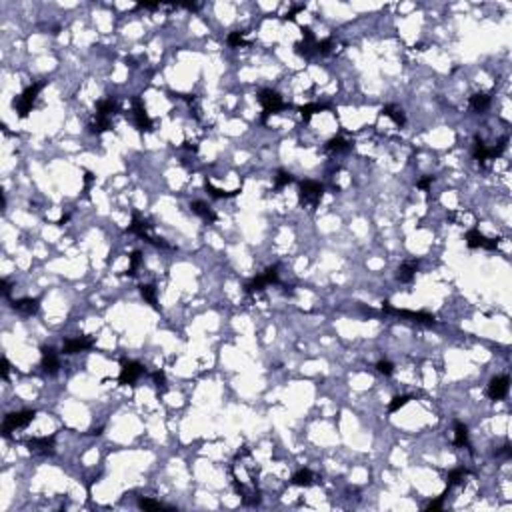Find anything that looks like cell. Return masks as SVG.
Returning a JSON list of instances; mask_svg holds the SVG:
<instances>
[{
	"mask_svg": "<svg viewBox=\"0 0 512 512\" xmlns=\"http://www.w3.org/2000/svg\"><path fill=\"white\" fill-rule=\"evenodd\" d=\"M416 270H418V260H406L396 270V280L403 284H410L416 276Z\"/></svg>",
	"mask_w": 512,
	"mask_h": 512,
	"instance_id": "cell-16",
	"label": "cell"
},
{
	"mask_svg": "<svg viewBox=\"0 0 512 512\" xmlns=\"http://www.w3.org/2000/svg\"><path fill=\"white\" fill-rule=\"evenodd\" d=\"M26 446L32 454L38 456H52L56 448L54 436H34V438L26 440Z\"/></svg>",
	"mask_w": 512,
	"mask_h": 512,
	"instance_id": "cell-8",
	"label": "cell"
},
{
	"mask_svg": "<svg viewBox=\"0 0 512 512\" xmlns=\"http://www.w3.org/2000/svg\"><path fill=\"white\" fill-rule=\"evenodd\" d=\"M132 110H134V122H136L138 130L140 132H150L152 130V120H150V116H148V112L140 98L132 100Z\"/></svg>",
	"mask_w": 512,
	"mask_h": 512,
	"instance_id": "cell-13",
	"label": "cell"
},
{
	"mask_svg": "<svg viewBox=\"0 0 512 512\" xmlns=\"http://www.w3.org/2000/svg\"><path fill=\"white\" fill-rule=\"evenodd\" d=\"M302 10H304V4H296V6H292V10H288V12H286V16H284V19L294 20L296 19V14H298V12H302Z\"/></svg>",
	"mask_w": 512,
	"mask_h": 512,
	"instance_id": "cell-39",
	"label": "cell"
},
{
	"mask_svg": "<svg viewBox=\"0 0 512 512\" xmlns=\"http://www.w3.org/2000/svg\"><path fill=\"white\" fill-rule=\"evenodd\" d=\"M12 308L24 316H32L36 314L38 308H40V300L38 298H19L12 302Z\"/></svg>",
	"mask_w": 512,
	"mask_h": 512,
	"instance_id": "cell-18",
	"label": "cell"
},
{
	"mask_svg": "<svg viewBox=\"0 0 512 512\" xmlns=\"http://www.w3.org/2000/svg\"><path fill=\"white\" fill-rule=\"evenodd\" d=\"M454 444L456 446H470L468 444V428H466V424H462L460 420L454 422Z\"/></svg>",
	"mask_w": 512,
	"mask_h": 512,
	"instance_id": "cell-26",
	"label": "cell"
},
{
	"mask_svg": "<svg viewBox=\"0 0 512 512\" xmlns=\"http://www.w3.org/2000/svg\"><path fill=\"white\" fill-rule=\"evenodd\" d=\"M328 108V104H318V102H314V104H306V106H300V116H302V120L304 122H308L312 118V114H316V112H320V110H326Z\"/></svg>",
	"mask_w": 512,
	"mask_h": 512,
	"instance_id": "cell-28",
	"label": "cell"
},
{
	"mask_svg": "<svg viewBox=\"0 0 512 512\" xmlns=\"http://www.w3.org/2000/svg\"><path fill=\"white\" fill-rule=\"evenodd\" d=\"M190 210L196 214V216H200L204 222H208V224H214L216 222V212L206 204V202H202V200H194V202H190Z\"/></svg>",
	"mask_w": 512,
	"mask_h": 512,
	"instance_id": "cell-17",
	"label": "cell"
},
{
	"mask_svg": "<svg viewBox=\"0 0 512 512\" xmlns=\"http://www.w3.org/2000/svg\"><path fill=\"white\" fill-rule=\"evenodd\" d=\"M292 180L294 178H292V174H290V172H286V170H278V174H276V178H275V188L276 190H280V188L288 186Z\"/></svg>",
	"mask_w": 512,
	"mask_h": 512,
	"instance_id": "cell-30",
	"label": "cell"
},
{
	"mask_svg": "<svg viewBox=\"0 0 512 512\" xmlns=\"http://www.w3.org/2000/svg\"><path fill=\"white\" fill-rule=\"evenodd\" d=\"M468 474H470V470H466V468H454V470L448 474V486L452 488V486H456V484H462L464 478Z\"/></svg>",
	"mask_w": 512,
	"mask_h": 512,
	"instance_id": "cell-29",
	"label": "cell"
},
{
	"mask_svg": "<svg viewBox=\"0 0 512 512\" xmlns=\"http://www.w3.org/2000/svg\"><path fill=\"white\" fill-rule=\"evenodd\" d=\"M466 244L470 248H486V250H496L500 244V238H486L478 228H472L466 232Z\"/></svg>",
	"mask_w": 512,
	"mask_h": 512,
	"instance_id": "cell-10",
	"label": "cell"
},
{
	"mask_svg": "<svg viewBox=\"0 0 512 512\" xmlns=\"http://www.w3.org/2000/svg\"><path fill=\"white\" fill-rule=\"evenodd\" d=\"M88 128H90L92 134H102V132L110 130L112 124H110V118H106V116H98V114H96V116L90 120Z\"/></svg>",
	"mask_w": 512,
	"mask_h": 512,
	"instance_id": "cell-23",
	"label": "cell"
},
{
	"mask_svg": "<svg viewBox=\"0 0 512 512\" xmlns=\"http://www.w3.org/2000/svg\"><path fill=\"white\" fill-rule=\"evenodd\" d=\"M144 372H147V370H144V366L140 364V362H134V360L124 362V364H122V370H120V376H118V382L134 384Z\"/></svg>",
	"mask_w": 512,
	"mask_h": 512,
	"instance_id": "cell-12",
	"label": "cell"
},
{
	"mask_svg": "<svg viewBox=\"0 0 512 512\" xmlns=\"http://www.w3.org/2000/svg\"><path fill=\"white\" fill-rule=\"evenodd\" d=\"M432 182H434V176H426V178L418 180V184H416V186H418V188H422V190H426V188H428V186H430Z\"/></svg>",
	"mask_w": 512,
	"mask_h": 512,
	"instance_id": "cell-42",
	"label": "cell"
},
{
	"mask_svg": "<svg viewBox=\"0 0 512 512\" xmlns=\"http://www.w3.org/2000/svg\"><path fill=\"white\" fill-rule=\"evenodd\" d=\"M94 346V338L92 336H76V338H68L62 344V352L64 354H76V352H84Z\"/></svg>",
	"mask_w": 512,
	"mask_h": 512,
	"instance_id": "cell-14",
	"label": "cell"
},
{
	"mask_svg": "<svg viewBox=\"0 0 512 512\" xmlns=\"http://www.w3.org/2000/svg\"><path fill=\"white\" fill-rule=\"evenodd\" d=\"M42 370L50 376L58 374V370H60V358L52 346H42Z\"/></svg>",
	"mask_w": 512,
	"mask_h": 512,
	"instance_id": "cell-15",
	"label": "cell"
},
{
	"mask_svg": "<svg viewBox=\"0 0 512 512\" xmlns=\"http://www.w3.org/2000/svg\"><path fill=\"white\" fill-rule=\"evenodd\" d=\"M332 48H334V40H332V38H324V40H318V42H316V54L326 56L332 52Z\"/></svg>",
	"mask_w": 512,
	"mask_h": 512,
	"instance_id": "cell-32",
	"label": "cell"
},
{
	"mask_svg": "<svg viewBox=\"0 0 512 512\" xmlns=\"http://www.w3.org/2000/svg\"><path fill=\"white\" fill-rule=\"evenodd\" d=\"M376 370L384 374V376H392L394 374V364L390 362V360H378L376 362Z\"/></svg>",
	"mask_w": 512,
	"mask_h": 512,
	"instance_id": "cell-35",
	"label": "cell"
},
{
	"mask_svg": "<svg viewBox=\"0 0 512 512\" xmlns=\"http://www.w3.org/2000/svg\"><path fill=\"white\" fill-rule=\"evenodd\" d=\"M316 36L312 32V28L308 26H302V40L294 44V52L298 56H304V58H310L312 54H316Z\"/></svg>",
	"mask_w": 512,
	"mask_h": 512,
	"instance_id": "cell-9",
	"label": "cell"
},
{
	"mask_svg": "<svg viewBox=\"0 0 512 512\" xmlns=\"http://www.w3.org/2000/svg\"><path fill=\"white\" fill-rule=\"evenodd\" d=\"M508 388H510V378L506 374L494 376L492 380H490V384H488V388H486V394L492 400H502L508 394Z\"/></svg>",
	"mask_w": 512,
	"mask_h": 512,
	"instance_id": "cell-11",
	"label": "cell"
},
{
	"mask_svg": "<svg viewBox=\"0 0 512 512\" xmlns=\"http://www.w3.org/2000/svg\"><path fill=\"white\" fill-rule=\"evenodd\" d=\"M258 102H260V104H262V108H264L262 122H266V120H268V116L278 114L280 110L286 108V104L282 102V96H280L276 90H272V88H262V90L258 92Z\"/></svg>",
	"mask_w": 512,
	"mask_h": 512,
	"instance_id": "cell-1",
	"label": "cell"
},
{
	"mask_svg": "<svg viewBox=\"0 0 512 512\" xmlns=\"http://www.w3.org/2000/svg\"><path fill=\"white\" fill-rule=\"evenodd\" d=\"M324 194V186L316 180H302L300 186H298V200L302 206H310V208H316L318 202Z\"/></svg>",
	"mask_w": 512,
	"mask_h": 512,
	"instance_id": "cell-3",
	"label": "cell"
},
{
	"mask_svg": "<svg viewBox=\"0 0 512 512\" xmlns=\"http://www.w3.org/2000/svg\"><path fill=\"white\" fill-rule=\"evenodd\" d=\"M494 454L496 456H506V458H510L512 456V448H510V442H506L502 448H498V450H494Z\"/></svg>",
	"mask_w": 512,
	"mask_h": 512,
	"instance_id": "cell-38",
	"label": "cell"
},
{
	"mask_svg": "<svg viewBox=\"0 0 512 512\" xmlns=\"http://www.w3.org/2000/svg\"><path fill=\"white\" fill-rule=\"evenodd\" d=\"M448 490H450V486H446V490L440 494L436 500H430V502H428V506H426V510H440V508H442V502H444V498H446V494H448Z\"/></svg>",
	"mask_w": 512,
	"mask_h": 512,
	"instance_id": "cell-37",
	"label": "cell"
},
{
	"mask_svg": "<svg viewBox=\"0 0 512 512\" xmlns=\"http://www.w3.org/2000/svg\"><path fill=\"white\" fill-rule=\"evenodd\" d=\"M42 88H44V82L30 84L28 88H24V92H22L20 96H16V98L12 100V106H14V110L19 112L20 118H26V116H28V112H30L32 106H34V100H36L38 92L42 90Z\"/></svg>",
	"mask_w": 512,
	"mask_h": 512,
	"instance_id": "cell-2",
	"label": "cell"
},
{
	"mask_svg": "<svg viewBox=\"0 0 512 512\" xmlns=\"http://www.w3.org/2000/svg\"><path fill=\"white\" fill-rule=\"evenodd\" d=\"M152 378H154V382H156V386H158V388H166V376H164V372H154V374H152Z\"/></svg>",
	"mask_w": 512,
	"mask_h": 512,
	"instance_id": "cell-40",
	"label": "cell"
},
{
	"mask_svg": "<svg viewBox=\"0 0 512 512\" xmlns=\"http://www.w3.org/2000/svg\"><path fill=\"white\" fill-rule=\"evenodd\" d=\"M36 418V410H20V412H12L8 414L4 422H2V434L8 436L12 430L16 428H26L30 422Z\"/></svg>",
	"mask_w": 512,
	"mask_h": 512,
	"instance_id": "cell-4",
	"label": "cell"
},
{
	"mask_svg": "<svg viewBox=\"0 0 512 512\" xmlns=\"http://www.w3.org/2000/svg\"><path fill=\"white\" fill-rule=\"evenodd\" d=\"M226 42H228V46H232V48H240V46H244V44H246V40H244V32H240V30L230 32L228 38H226Z\"/></svg>",
	"mask_w": 512,
	"mask_h": 512,
	"instance_id": "cell-31",
	"label": "cell"
},
{
	"mask_svg": "<svg viewBox=\"0 0 512 512\" xmlns=\"http://www.w3.org/2000/svg\"><path fill=\"white\" fill-rule=\"evenodd\" d=\"M204 188H206V192H208L212 198H216V200H220V198H232V196H236L238 192H240V188H236V190H230V192H228V190L214 188L210 180H206V182H204Z\"/></svg>",
	"mask_w": 512,
	"mask_h": 512,
	"instance_id": "cell-25",
	"label": "cell"
},
{
	"mask_svg": "<svg viewBox=\"0 0 512 512\" xmlns=\"http://www.w3.org/2000/svg\"><path fill=\"white\" fill-rule=\"evenodd\" d=\"M292 484L294 486H304V488L312 486V484H314V474H312V470H308V468H300V470L292 476Z\"/></svg>",
	"mask_w": 512,
	"mask_h": 512,
	"instance_id": "cell-21",
	"label": "cell"
},
{
	"mask_svg": "<svg viewBox=\"0 0 512 512\" xmlns=\"http://www.w3.org/2000/svg\"><path fill=\"white\" fill-rule=\"evenodd\" d=\"M118 108V104H116V100L110 96V98H104V100H100L98 104H96V114L98 116H106L110 118V114H114Z\"/></svg>",
	"mask_w": 512,
	"mask_h": 512,
	"instance_id": "cell-24",
	"label": "cell"
},
{
	"mask_svg": "<svg viewBox=\"0 0 512 512\" xmlns=\"http://www.w3.org/2000/svg\"><path fill=\"white\" fill-rule=\"evenodd\" d=\"M382 114L384 116H388L396 126H404V124H406V114H404V110L398 108L396 104H386V106H382Z\"/></svg>",
	"mask_w": 512,
	"mask_h": 512,
	"instance_id": "cell-19",
	"label": "cell"
},
{
	"mask_svg": "<svg viewBox=\"0 0 512 512\" xmlns=\"http://www.w3.org/2000/svg\"><path fill=\"white\" fill-rule=\"evenodd\" d=\"M382 310L388 312V314H396V316H403V318H408L410 322H416V324H424V326H434L436 324V318L428 312H414V310H406V308H392L390 302H382Z\"/></svg>",
	"mask_w": 512,
	"mask_h": 512,
	"instance_id": "cell-5",
	"label": "cell"
},
{
	"mask_svg": "<svg viewBox=\"0 0 512 512\" xmlns=\"http://www.w3.org/2000/svg\"><path fill=\"white\" fill-rule=\"evenodd\" d=\"M410 403V396L408 394H403V396H394L392 398V403H390V406H388V410L390 412H398L403 406H406V404Z\"/></svg>",
	"mask_w": 512,
	"mask_h": 512,
	"instance_id": "cell-33",
	"label": "cell"
},
{
	"mask_svg": "<svg viewBox=\"0 0 512 512\" xmlns=\"http://www.w3.org/2000/svg\"><path fill=\"white\" fill-rule=\"evenodd\" d=\"M8 372H10V364H8V358H6V356H2V370H0V374H2V380H6V378H8Z\"/></svg>",
	"mask_w": 512,
	"mask_h": 512,
	"instance_id": "cell-41",
	"label": "cell"
},
{
	"mask_svg": "<svg viewBox=\"0 0 512 512\" xmlns=\"http://www.w3.org/2000/svg\"><path fill=\"white\" fill-rule=\"evenodd\" d=\"M2 294H4V296H8V294H10V284H8V280H6V278L2 280Z\"/></svg>",
	"mask_w": 512,
	"mask_h": 512,
	"instance_id": "cell-43",
	"label": "cell"
},
{
	"mask_svg": "<svg viewBox=\"0 0 512 512\" xmlns=\"http://www.w3.org/2000/svg\"><path fill=\"white\" fill-rule=\"evenodd\" d=\"M150 228H152V224L148 222V220H142L138 214H134L132 216V224H130V232H134V234H138L140 238H144L147 242L150 244H154V246H168L166 242H162V238H156L150 234Z\"/></svg>",
	"mask_w": 512,
	"mask_h": 512,
	"instance_id": "cell-7",
	"label": "cell"
},
{
	"mask_svg": "<svg viewBox=\"0 0 512 512\" xmlns=\"http://www.w3.org/2000/svg\"><path fill=\"white\" fill-rule=\"evenodd\" d=\"M470 106L476 112H484V110L490 106V96L486 92H476V94L470 96Z\"/></svg>",
	"mask_w": 512,
	"mask_h": 512,
	"instance_id": "cell-22",
	"label": "cell"
},
{
	"mask_svg": "<svg viewBox=\"0 0 512 512\" xmlns=\"http://www.w3.org/2000/svg\"><path fill=\"white\" fill-rule=\"evenodd\" d=\"M326 152L330 154H342V152H348L350 150V142L344 140L342 136H334V138H330L328 142H326Z\"/></svg>",
	"mask_w": 512,
	"mask_h": 512,
	"instance_id": "cell-20",
	"label": "cell"
},
{
	"mask_svg": "<svg viewBox=\"0 0 512 512\" xmlns=\"http://www.w3.org/2000/svg\"><path fill=\"white\" fill-rule=\"evenodd\" d=\"M140 250H134L132 254H130V266H128V275L130 276H134L136 275V268H138V264H140Z\"/></svg>",
	"mask_w": 512,
	"mask_h": 512,
	"instance_id": "cell-36",
	"label": "cell"
},
{
	"mask_svg": "<svg viewBox=\"0 0 512 512\" xmlns=\"http://www.w3.org/2000/svg\"><path fill=\"white\" fill-rule=\"evenodd\" d=\"M140 294H142V298L147 300L154 310H158V296H156V286L154 284H142L140 286Z\"/></svg>",
	"mask_w": 512,
	"mask_h": 512,
	"instance_id": "cell-27",
	"label": "cell"
},
{
	"mask_svg": "<svg viewBox=\"0 0 512 512\" xmlns=\"http://www.w3.org/2000/svg\"><path fill=\"white\" fill-rule=\"evenodd\" d=\"M276 282H278V264L270 266V268H266V270H264L260 276H254L252 280H248V282L244 284V290H246L248 294H254V292L264 290V286H268V284H276Z\"/></svg>",
	"mask_w": 512,
	"mask_h": 512,
	"instance_id": "cell-6",
	"label": "cell"
},
{
	"mask_svg": "<svg viewBox=\"0 0 512 512\" xmlns=\"http://www.w3.org/2000/svg\"><path fill=\"white\" fill-rule=\"evenodd\" d=\"M138 506L144 508V510H158V508H164L158 500H152V498H140V500H138Z\"/></svg>",
	"mask_w": 512,
	"mask_h": 512,
	"instance_id": "cell-34",
	"label": "cell"
}]
</instances>
